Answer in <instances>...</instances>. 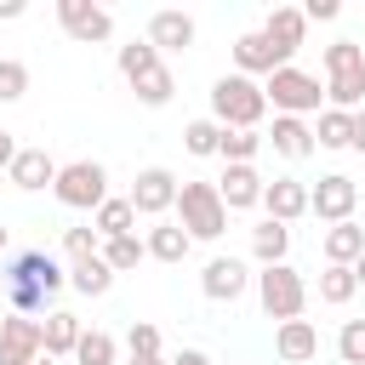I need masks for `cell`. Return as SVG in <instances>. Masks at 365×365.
I'll return each mask as SVG.
<instances>
[{"mask_svg": "<svg viewBox=\"0 0 365 365\" xmlns=\"http://www.w3.org/2000/svg\"><path fill=\"white\" fill-rule=\"evenodd\" d=\"M262 114H268V91L262 80L251 74H222L211 86V120L222 131H262Z\"/></svg>", "mask_w": 365, "mask_h": 365, "instance_id": "cell-1", "label": "cell"}, {"mask_svg": "<svg viewBox=\"0 0 365 365\" xmlns=\"http://www.w3.org/2000/svg\"><path fill=\"white\" fill-rule=\"evenodd\" d=\"M319 63H325V97H331V108H342V114L365 108V46L359 40H331L319 51Z\"/></svg>", "mask_w": 365, "mask_h": 365, "instance_id": "cell-2", "label": "cell"}, {"mask_svg": "<svg viewBox=\"0 0 365 365\" xmlns=\"http://www.w3.org/2000/svg\"><path fill=\"white\" fill-rule=\"evenodd\" d=\"M177 222H182V234H188V240H200V245L222 240V234H228V205H222L217 182L188 177V182L177 188Z\"/></svg>", "mask_w": 365, "mask_h": 365, "instance_id": "cell-3", "label": "cell"}, {"mask_svg": "<svg viewBox=\"0 0 365 365\" xmlns=\"http://www.w3.org/2000/svg\"><path fill=\"white\" fill-rule=\"evenodd\" d=\"M262 91H268V108H274V114H297V120L319 114V97H325L319 74H308V68H297V63L274 68V74L262 80Z\"/></svg>", "mask_w": 365, "mask_h": 365, "instance_id": "cell-4", "label": "cell"}, {"mask_svg": "<svg viewBox=\"0 0 365 365\" xmlns=\"http://www.w3.org/2000/svg\"><path fill=\"white\" fill-rule=\"evenodd\" d=\"M51 194H57V205H68V211H97V205L108 200V165H103V160H68V165L57 171Z\"/></svg>", "mask_w": 365, "mask_h": 365, "instance_id": "cell-5", "label": "cell"}, {"mask_svg": "<svg viewBox=\"0 0 365 365\" xmlns=\"http://www.w3.org/2000/svg\"><path fill=\"white\" fill-rule=\"evenodd\" d=\"M257 302H262V314L268 319H302V308H308V279L291 268V262H279V268H262L257 274Z\"/></svg>", "mask_w": 365, "mask_h": 365, "instance_id": "cell-6", "label": "cell"}, {"mask_svg": "<svg viewBox=\"0 0 365 365\" xmlns=\"http://www.w3.org/2000/svg\"><path fill=\"white\" fill-rule=\"evenodd\" d=\"M354 205H359V182L348 171H325L319 182H308V217H319L325 228L354 222Z\"/></svg>", "mask_w": 365, "mask_h": 365, "instance_id": "cell-7", "label": "cell"}, {"mask_svg": "<svg viewBox=\"0 0 365 365\" xmlns=\"http://www.w3.org/2000/svg\"><path fill=\"white\" fill-rule=\"evenodd\" d=\"M0 285H40V291L51 297V291H63V285H68V268H63L51 251L29 245V251H11V257H6V268H0Z\"/></svg>", "mask_w": 365, "mask_h": 365, "instance_id": "cell-8", "label": "cell"}, {"mask_svg": "<svg viewBox=\"0 0 365 365\" xmlns=\"http://www.w3.org/2000/svg\"><path fill=\"white\" fill-rule=\"evenodd\" d=\"M177 188H182L177 171H165V165H143L125 200L137 205V217H154V222H160L165 211H177Z\"/></svg>", "mask_w": 365, "mask_h": 365, "instance_id": "cell-9", "label": "cell"}, {"mask_svg": "<svg viewBox=\"0 0 365 365\" xmlns=\"http://www.w3.org/2000/svg\"><path fill=\"white\" fill-rule=\"evenodd\" d=\"M57 23H63V34L80 40V46H103V40L114 34V17H108L103 6H91V0H57Z\"/></svg>", "mask_w": 365, "mask_h": 365, "instance_id": "cell-10", "label": "cell"}, {"mask_svg": "<svg viewBox=\"0 0 365 365\" xmlns=\"http://www.w3.org/2000/svg\"><path fill=\"white\" fill-rule=\"evenodd\" d=\"M251 268L240 262V257H211L205 268H200V291L211 297V302H240L245 291H251Z\"/></svg>", "mask_w": 365, "mask_h": 365, "instance_id": "cell-11", "label": "cell"}, {"mask_svg": "<svg viewBox=\"0 0 365 365\" xmlns=\"http://www.w3.org/2000/svg\"><path fill=\"white\" fill-rule=\"evenodd\" d=\"M46 354V342H40V319H29V314H6L0 319V365H34Z\"/></svg>", "mask_w": 365, "mask_h": 365, "instance_id": "cell-12", "label": "cell"}, {"mask_svg": "<svg viewBox=\"0 0 365 365\" xmlns=\"http://www.w3.org/2000/svg\"><path fill=\"white\" fill-rule=\"evenodd\" d=\"M194 34H200V23H194L188 11L160 6V11L148 17V34H143V40H148L154 51H188V46H194Z\"/></svg>", "mask_w": 365, "mask_h": 365, "instance_id": "cell-13", "label": "cell"}, {"mask_svg": "<svg viewBox=\"0 0 365 365\" xmlns=\"http://www.w3.org/2000/svg\"><path fill=\"white\" fill-rule=\"evenodd\" d=\"M274 68H285V57L268 46V34L262 29H245L240 40H234V74H251V80H268Z\"/></svg>", "mask_w": 365, "mask_h": 365, "instance_id": "cell-14", "label": "cell"}, {"mask_svg": "<svg viewBox=\"0 0 365 365\" xmlns=\"http://www.w3.org/2000/svg\"><path fill=\"white\" fill-rule=\"evenodd\" d=\"M262 188H268V177H262L257 165H222V177H217V194H222L228 211H251V205H262Z\"/></svg>", "mask_w": 365, "mask_h": 365, "instance_id": "cell-15", "label": "cell"}, {"mask_svg": "<svg viewBox=\"0 0 365 365\" xmlns=\"http://www.w3.org/2000/svg\"><path fill=\"white\" fill-rule=\"evenodd\" d=\"M262 34H268V46L291 63L297 51H302V34H308V17H302V6H274L268 17H262Z\"/></svg>", "mask_w": 365, "mask_h": 365, "instance_id": "cell-16", "label": "cell"}, {"mask_svg": "<svg viewBox=\"0 0 365 365\" xmlns=\"http://www.w3.org/2000/svg\"><path fill=\"white\" fill-rule=\"evenodd\" d=\"M262 211L291 228L297 217H308V182H302V177H274V182L262 188Z\"/></svg>", "mask_w": 365, "mask_h": 365, "instance_id": "cell-17", "label": "cell"}, {"mask_svg": "<svg viewBox=\"0 0 365 365\" xmlns=\"http://www.w3.org/2000/svg\"><path fill=\"white\" fill-rule=\"evenodd\" d=\"M262 143H268L274 154H285V160H308V154H314V125L297 120V114H274V125L262 131Z\"/></svg>", "mask_w": 365, "mask_h": 365, "instance_id": "cell-18", "label": "cell"}, {"mask_svg": "<svg viewBox=\"0 0 365 365\" xmlns=\"http://www.w3.org/2000/svg\"><path fill=\"white\" fill-rule=\"evenodd\" d=\"M319 257H325V268H354L365 257V228L359 222H331L319 234Z\"/></svg>", "mask_w": 365, "mask_h": 365, "instance_id": "cell-19", "label": "cell"}, {"mask_svg": "<svg viewBox=\"0 0 365 365\" xmlns=\"http://www.w3.org/2000/svg\"><path fill=\"white\" fill-rule=\"evenodd\" d=\"M57 171H63V165H57L46 148H23V154L11 160V171H6V177H11V188H23V194H40V188H51V182H57Z\"/></svg>", "mask_w": 365, "mask_h": 365, "instance_id": "cell-20", "label": "cell"}, {"mask_svg": "<svg viewBox=\"0 0 365 365\" xmlns=\"http://www.w3.org/2000/svg\"><path fill=\"white\" fill-rule=\"evenodd\" d=\"M274 354H279V365H308V359L319 354L314 319H285V325L274 331Z\"/></svg>", "mask_w": 365, "mask_h": 365, "instance_id": "cell-21", "label": "cell"}, {"mask_svg": "<svg viewBox=\"0 0 365 365\" xmlns=\"http://www.w3.org/2000/svg\"><path fill=\"white\" fill-rule=\"evenodd\" d=\"M80 336H86V325H80L68 308H51V314L40 319V342H46V354H51V359H74Z\"/></svg>", "mask_w": 365, "mask_h": 365, "instance_id": "cell-22", "label": "cell"}, {"mask_svg": "<svg viewBox=\"0 0 365 365\" xmlns=\"http://www.w3.org/2000/svg\"><path fill=\"white\" fill-rule=\"evenodd\" d=\"M91 228H97V240H120V234H137V205H131L125 194H108V200L91 211Z\"/></svg>", "mask_w": 365, "mask_h": 365, "instance_id": "cell-23", "label": "cell"}, {"mask_svg": "<svg viewBox=\"0 0 365 365\" xmlns=\"http://www.w3.org/2000/svg\"><path fill=\"white\" fill-rule=\"evenodd\" d=\"M251 257H257L262 268H279V262L291 257V228L274 222V217H262V222L251 228Z\"/></svg>", "mask_w": 365, "mask_h": 365, "instance_id": "cell-24", "label": "cell"}, {"mask_svg": "<svg viewBox=\"0 0 365 365\" xmlns=\"http://www.w3.org/2000/svg\"><path fill=\"white\" fill-rule=\"evenodd\" d=\"M143 245H148V257H154V262H182L194 240L182 234V222H177V217H171V222L160 217V222H154V228L143 234Z\"/></svg>", "mask_w": 365, "mask_h": 365, "instance_id": "cell-25", "label": "cell"}, {"mask_svg": "<svg viewBox=\"0 0 365 365\" xmlns=\"http://www.w3.org/2000/svg\"><path fill=\"white\" fill-rule=\"evenodd\" d=\"M68 285H74L80 297H108V291H114V268H108L103 251H97L91 262H74V268H68Z\"/></svg>", "mask_w": 365, "mask_h": 365, "instance_id": "cell-26", "label": "cell"}, {"mask_svg": "<svg viewBox=\"0 0 365 365\" xmlns=\"http://www.w3.org/2000/svg\"><path fill=\"white\" fill-rule=\"evenodd\" d=\"M114 63H120L125 86H137V80H143V74H154V68H160L165 57H160V51H154L148 40H131V46H120V51H114Z\"/></svg>", "mask_w": 365, "mask_h": 365, "instance_id": "cell-27", "label": "cell"}, {"mask_svg": "<svg viewBox=\"0 0 365 365\" xmlns=\"http://www.w3.org/2000/svg\"><path fill=\"white\" fill-rule=\"evenodd\" d=\"M348 143H354V114H342V108H319L314 148H348Z\"/></svg>", "mask_w": 365, "mask_h": 365, "instance_id": "cell-28", "label": "cell"}, {"mask_svg": "<svg viewBox=\"0 0 365 365\" xmlns=\"http://www.w3.org/2000/svg\"><path fill=\"white\" fill-rule=\"evenodd\" d=\"M131 91H137V103H143V108H165V103L177 97V74L160 63V68H154V74H143Z\"/></svg>", "mask_w": 365, "mask_h": 365, "instance_id": "cell-29", "label": "cell"}, {"mask_svg": "<svg viewBox=\"0 0 365 365\" xmlns=\"http://www.w3.org/2000/svg\"><path fill=\"white\" fill-rule=\"evenodd\" d=\"M257 154H262V131H222V148H217L222 165H257Z\"/></svg>", "mask_w": 365, "mask_h": 365, "instance_id": "cell-30", "label": "cell"}, {"mask_svg": "<svg viewBox=\"0 0 365 365\" xmlns=\"http://www.w3.org/2000/svg\"><path fill=\"white\" fill-rule=\"evenodd\" d=\"M143 257H148L143 234H120V240H103V262H108L114 274H131V268H137Z\"/></svg>", "mask_w": 365, "mask_h": 365, "instance_id": "cell-31", "label": "cell"}, {"mask_svg": "<svg viewBox=\"0 0 365 365\" xmlns=\"http://www.w3.org/2000/svg\"><path fill=\"white\" fill-rule=\"evenodd\" d=\"M114 359H120V342H114L108 331H97V325H91V331L80 336V348H74V365H114Z\"/></svg>", "mask_w": 365, "mask_h": 365, "instance_id": "cell-32", "label": "cell"}, {"mask_svg": "<svg viewBox=\"0 0 365 365\" xmlns=\"http://www.w3.org/2000/svg\"><path fill=\"white\" fill-rule=\"evenodd\" d=\"M182 148L200 154V160H211V154L222 148V125H217V120H188V125H182Z\"/></svg>", "mask_w": 365, "mask_h": 365, "instance_id": "cell-33", "label": "cell"}, {"mask_svg": "<svg viewBox=\"0 0 365 365\" xmlns=\"http://www.w3.org/2000/svg\"><path fill=\"white\" fill-rule=\"evenodd\" d=\"M97 251H103V240H97V228H91V222L63 228V257H68V268H74V262H91Z\"/></svg>", "mask_w": 365, "mask_h": 365, "instance_id": "cell-34", "label": "cell"}, {"mask_svg": "<svg viewBox=\"0 0 365 365\" xmlns=\"http://www.w3.org/2000/svg\"><path fill=\"white\" fill-rule=\"evenodd\" d=\"M354 291H359L354 268H325V274H319V302L342 308V302H354Z\"/></svg>", "mask_w": 365, "mask_h": 365, "instance_id": "cell-35", "label": "cell"}, {"mask_svg": "<svg viewBox=\"0 0 365 365\" xmlns=\"http://www.w3.org/2000/svg\"><path fill=\"white\" fill-rule=\"evenodd\" d=\"M137 354L160 359V325H154V319H131V331H125V359H137Z\"/></svg>", "mask_w": 365, "mask_h": 365, "instance_id": "cell-36", "label": "cell"}, {"mask_svg": "<svg viewBox=\"0 0 365 365\" xmlns=\"http://www.w3.org/2000/svg\"><path fill=\"white\" fill-rule=\"evenodd\" d=\"M336 354H342V365H365V319H342Z\"/></svg>", "mask_w": 365, "mask_h": 365, "instance_id": "cell-37", "label": "cell"}, {"mask_svg": "<svg viewBox=\"0 0 365 365\" xmlns=\"http://www.w3.org/2000/svg\"><path fill=\"white\" fill-rule=\"evenodd\" d=\"M6 308L40 319V314H46V291H40V285H6Z\"/></svg>", "mask_w": 365, "mask_h": 365, "instance_id": "cell-38", "label": "cell"}, {"mask_svg": "<svg viewBox=\"0 0 365 365\" xmlns=\"http://www.w3.org/2000/svg\"><path fill=\"white\" fill-rule=\"evenodd\" d=\"M29 91V63H17V57H0V103H17Z\"/></svg>", "mask_w": 365, "mask_h": 365, "instance_id": "cell-39", "label": "cell"}, {"mask_svg": "<svg viewBox=\"0 0 365 365\" xmlns=\"http://www.w3.org/2000/svg\"><path fill=\"white\" fill-rule=\"evenodd\" d=\"M302 17H308V23H331V17H342V0H308Z\"/></svg>", "mask_w": 365, "mask_h": 365, "instance_id": "cell-40", "label": "cell"}, {"mask_svg": "<svg viewBox=\"0 0 365 365\" xmlns=\"http://www.w3.org/2000/svg\"><path fill=\"white\" fill-rule=\"evenodd\" d=\"M17 154H23V148H17V137L0 125V171H11V160H17Z\"/></svg>", "mask_w": 365, "mask_h": 365, "instance_id": "cell-41", "label": "cell"}, {"mask_svg": "<svg viewBox=\"0 0 365 365\" xmlns=\"http://www.w3.org/2000/svg\"><path fill=\"white\" fill-rule=\"evenodd\" d=\"M165 365H211V354H200V348H177Z\"/></svg>", "mask_w": 365, "mask_h": 365, "instance_id": "cell-42", "label": "cell"}, {"mask_svg": "<svg viewBox=\"0 0 365 365\" xmlns=\"http://www.w3.org/2000/svg\"><path fill=\"white\" fill-rule=\"evenodd\" d=\"M354 154H365V108H354V143H348Z\"/></svg>", "mask_w": 365, "mask_h": 365, "instance_id": "cell-43", "label": "cell"}, {"mask_svg": "<svg viewBox=\"0 0 365 365\" xmlns=\"http://www.w3.org/2000/svg\"><path fill=\"white\" fill-rule=\"evenodd\" d=\"M11 17H23V0H0V23H11Z\"/></svg>", "mask_w": 365, "mask_h": 365, "instance_id": "cell-44", "label": "cell"}, {"mask_svg": "<svg viewBox=\"0 0 365 365\" xmlns=\"http://www.w3.org/2000/svg\"><path fill=\"white\" fill-rule=\"evenodd\" d=\"M125 365H165V354H160V359H148V354H137V359H125Z\"/></svg>", "mask_w": 365, "mask_h": 365, "instance_id": "cell-45", "label": "cell"}, {"mask_svg": "<svg viewBox=\"0 0 365 365\" xmlns=\"http://www.w3.org/2000/svg\"><path fill=\"white\" fill-rule=\"evenodd\" d=\"M354 279H359V285H365V257H359V262H354Z\"/></svg>", "mask_w": 365, "mask_h": 365, "instance_id": "cell-46", "label": "cell"}, {"mask_svg": "<svg viewBox=\"0 0 365 365\" xmlns=\"http://www.w3.org/2000/svg\"><path fill=\"white\" fill-rule=\"evenodd\" d=\"M34 365H63V359H51V354H40V359H34Z\"/></svg>", "mask_w": 365, "mask_h": 365, "instance_id": "cell-47", "label": "cell"}, {"mask_svg": "<svg viewBox=\"0 0 365 365\" xmlns=\"http://www.w3.org/2000/svg\"><path fill=\"white\" fill-rule=\"evenodd\" d=\"M6 240H11V234H6V228H0V257H6Z\"/></svg>", "mask_w": 365, "mask_h": 365, "instance_id": "cell-48", "label": "cell"}, {"mask_svg": "<svg viewBox=\"0 0 365 365\" xmlns=\"http://www.w3.org/2000/svg\"><path fill=\"white\" fill-rule=\"evenodd\" d=\"M0 319H6V285H0Z\"/></svg>", "mask_w": 365, "mask_h": 365, "instance_id": "cell-49", "label": "cell"}]
</instances>
